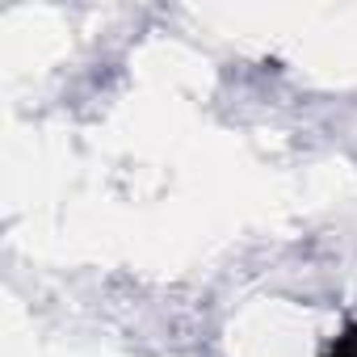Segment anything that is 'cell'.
Here are the masks:
<instances>
[{"label":"cell","instance_id":"cell-1","mask_svg":"<svg viewBox=\"0 0 357 357\" xmlns=\"http://www.w3.org/2000/svg\"><path fill=\"white\" fill-rule=\"evenodd\" d=\"M328 357H357V328H349V332L336 340V349H332Z\"/></svg>","mask_w":357,"mask_h":357}]
</instances>
